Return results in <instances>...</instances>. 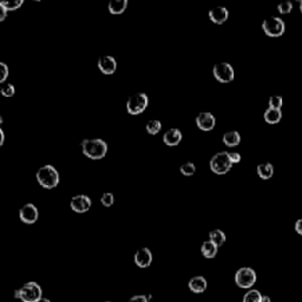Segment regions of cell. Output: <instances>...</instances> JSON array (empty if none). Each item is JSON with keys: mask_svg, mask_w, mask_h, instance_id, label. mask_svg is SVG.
Instances as JSON below:
<instances>
[{"mask_svg": "<svg viewBox=\"0 0 302 302\" xmlns=\"http://www.w3.org/2000/svg\"><path fill=\"white\" fill-rule=\"evenodd\" d=\"M81 151L87 158L102 159L108 153V144L102 138H91L81 142Z\"/></svg>", "mask_w": 302, "mask_h": 302, "instance_id": "1", "label": "cell"}, {"mask_svg": "<svg viewBox=\"0 0 302 302\" xmlns=\"http://www.w3.org/2000/svg\"><path fill=\"white\" fill-rule=\"evenodd\" d=\"M36 178L38 183L42 185L45 189H53L59 184V172L57 169L51 164L43 165L42 168L38 169Z\"/></svg>", "mask_w": 302, "mask_h": 302, "instance_id": "2", "label": "cell"}, {"mask_svg": "<svg viewBox=\"0 0 302 302\" xmlns=\"http://www.w3.org/2000/svg\"><path fill=\"white\" fill-rule=\"evenodd\" d=\"M210 170L214 174L217 175H225L229 170L231 169L232 163L230 158H229V152L226 151H222V152H217L210 159Z\"/></svg>", "mask_w": 302, "mask_h": 302, "instance_id": "3", "label": "cell"}, {"mask_svg": "<svg viewBox=\"0 0 302 302\" xmlns=\"http://www.w3.org/2000/svg\"><path fill=\"white\" fill-rule=\"evenodd\" d=\"M20 291V300L23 302H39L42 300L43 291L42 287L37 282H27L25 283Z\"/></svg>", "mask_w": 302, "mask_h": 302, "instance_id": "4", "label": "cell"}, {"mask_svg": "<svg viewBox=\"0 0 302 302\" xmlns=\"http://www.w3.org/2000/svg\"><path fill=\"white\" fill-rule=\"evenodd\" d=\"M148 104H149V98L144 92H138L134 96L129 97L127 102V110L128 112L132 116L140 115L147 109Z\"/></svg>", "mask_w": 302, "mask_h": 302, "instance_id": "5", "label": "cell"}, {"mask_svg": "<svg viewBox=\"0 0 302 302\" xmlns=\"http://www.w3.org/2000/svg\"><path fill=\"white\" fill-rule=\"evenodd\" d=\"M256 282V273L249 267H242L235 274V283L240 288L249 289Z\"/></svg>", "mask_w": 302, "mask_h": 302, "instance_id": "6", "label": "cell"}, {"mask_svg": "<svg viewBox=\"0 0 302 302\" xmlns=\"http://www.w3.org/2000/svg\"><path fill=\"white\" fill-rule=\"evenodd\" d=\"M262 30L268 37L278 38L285 33L286 25L283 20L279 17H269L262 23Z\"/></svg>", "mask_w": 302, "mask_h": 302, "instance_id": "7", "label": "cell"}, {"mask_svg": "<svg viewBox=\"0 0 302 302\" xmlns=\"http://www.w3.org/2000/svg\"><path fill=\"white\" fill-rule=\"evenodd\" d=\"M213 75L220 83H230L234 79L235 72L232 66L229 63H219L214 66Z\"/></svg>", "mask_w": 302, "mask_h": 302, "instance_id": "8", "label": "cell"}, {"mask_svg": "<svg viewBox=\"0 0 302 302\" xmlns=\"http://www.w3.org/2000/svg\"><path fill=\"white\" fill-rule=\"evenodd\" d=\"M91 206H92V201H91V198L87 196V195H76V196L72 197L71 202H70V207L71 209L74 210L76 213H86L89 212Z\"/></svg>", "mask_w": 302, "mask_h": 302, "instance_id": "9", "label": "cell"}, {"mask_svg": "<svg viewBox=\"0 0 302 302\" xmlns=\"http://www.w3.org/2000/svg\"><path fill=\"white\" fill-rule=\"evenodd\" d=\"M19 217L26 225H33V223L37 222L38 217H39L38 208L32 203H26L19 210Z\"/></svg>", "mask_w": 302, "mask_h": 302, "instance_id": "10", "label": "cell"}, {"mask_svg": "<svg viewBox=\"0 0 302 302\" xmlns=\"http://www.w3.org/2000/svg\"><path fill=\"white\" fill-rule=\"evenodd\" d=\"M216 118L212 112H201L196 117V125L203 131H210L215 128Z\"/></svg>", "mask_w": 302, "mask_h": 302, "instance_id": "11", "label": "cell"}, {"mask_svg": "<svg viewBox=\"0 0 302 302\" xmlns=\"http://www.w3.org/2000/svg\"><path fill=\"white\" fill-rule=\"evenodd\" d=\"M135 263L137 264L140 268H148L151 263H152V253L149 248H140L136 253H135Z\"/></svg>", "mask_w": 302, "mask_h": 302, "instance_id": "12", "label": "cell"}, {"mask_svg": "<svg viewBox=\"0 0 302 302\" xmlns=\"http://www.w3.org/2000/svg\"><path fill=\"white\" fill-rule=\"evenodd\" d=\"M98 69L104 75H112L117 70V62L112 56H103L98 59Z\"/></svg>", "mask_w": 302, "mask_h": 302, "instance_id": "13", "label": "cell"}, {"mask_svg": "<svg viewBox=\"0 0 302 302\" xmlns=\"http://www.w3.org/2000/svg\"><path fill=\"white\" fill-rule=\"evenodd\" d=\"M229 18V11L225 6H217V7L210 9L209 11V19L214 24L221 25L226 23V19Z\"/></svg>", "mask_w": 302, "mask_h": 302, "instance_id": "14", "label": "cell"}, {"mask_svg": "<svg viewBox=\"0 0 302 302\" xmlns=\"http://www.w3.org/2000/svg\"><path fill=\"white\" fill-rule=\"evenodd\" d=\"M182 138H183V135H182V131L177 128L169 129V130L163 135V142L169 147L178 146V144L181 143Z\"/></svg>", "mask_w": 302, "mask_h": 302, "instance_id": "15", "label": "cell"}, {"mask_svg": "<svg viewBox=\"0 0 302 302\" xmlns=\"http://www.w3.org/2000/svg\"><path fill=\"white\" fill-rule=\"evenodd\" d=\"M188 287L191 292L200 294V293H203L207 291L208 282L204 276H201V275L194 276V278H191L190 280H189Z\"/></svg>", "mask_w": 302, "mask_h": 302, "instance_id": "16", "label": "cell"}, {"mask_svg": "<svg viewBox=\"0 0 302 302\" xmlns=\"http://www.w3.org/2000/svg\"><path fill=\"white\" fill-rule=\"evenodd\" d=\"M217 251H219V247L212 241H204L201 247V253L206 259H214L217 255Z\"/></svg>", "mask_w": 302, "mask_h": 302, "instance_id": "17", "label": "cell"}, {"mask_svg": "<svg viewBox=\"0 0 302 302\" xmlns=\"http://www.w3.org/2000/svg\"><path fill=\"white\" fill-rule=\"evenodd\" d=\"M263 117L264 121L268 123V124H278L282 118V111L278 109L268 108L266 111H264Z\"/></svg>", "mask_w": 302, "mask_h": 302, "instance_id": "18", "label": "cell"}, {"mask_svg": "<svg viewBox=\"0 0 302 302\" xmlns=\"http://www.w3.org/2000/svg\"><path fill=\"white\" fill-rule=\"evenodd\" d=\"M222 141L226 147L232 148V147H236V146H238V144H240L241 136H240V134H238V132L235 131V130L234 131H228V132H226L225 135H223Z\"/></svg>", "mask_w": 302, "mask_h": 302, "instance_id": "19", "label": "cell"}, {"mask_svg": "<svg viewBox=\"0 0 302 302\" xmlns=\"http://www.w3.org/2000/svg\"><path fill=\"white\" fill-rule=\"evenodd\" d=\"M128 7V0H111L109 2V12L111 14H122Z\"/></svg>", "mask_w": 302, "mask_h": 302, "instance_id": "20", "label": "cell"}, {"mask_svg": "<svg viewBox=\"0 0 302 302\" xmlns=\"http://www.w3.org/2000/svg\"><path fill=\"white\" fill-rule=\"evenodd\" d=\"M257 175L262 179H269L274 175V166L270 163H262L257 165Z\"/></svg>", "mask_w": 302, "mask_h": 302, "instance_id": "21", "label": "cell"}, {"mask_svg": "<svg viewBox=\"0 0 302 302\" xmlns=\"http://www.w3.org/2000/svg\"><path fill=\"white\" fill-rule=\"evenodd\" d=\"M226 240V234L221 230V229H214V230L209 232V241L215 243L219 248L225 244Z\"/></svg>", "mask_w": 302, "mask_h": 302, "instance_id": "22", "label": "cell"}, {"mask_svg": "<svg viewBox=\"0 0 302 302\" xmlns=\"http://www.w3.org/2000/svg\"><path fill=\"white\" fill-rule=\"evenodd\" d=\"M147 132L149 135H152V136H155V135L158 134V132L162 130V123L158 119H151L147 123Z\"/></svg>", "mask_w": 302, "mask_h": 302, "instance_id": "23", "label": "cell"}, {"mask_svg": "<svg viewBox=\"0 0 302 302\" xmlns=\"http://www.w3.org/2000/svg\"><path fill=\"white\" fill-rule=\"evenodd\" d=\"M263 295L256 289H250L244 294L243 302H261Z\"/></svg>", "mask_w": 302, "mask_h": 302, "instance_id": "24", "label": "cell"}, {"mask_svg": "<svg viewBox=\"0 0 302 302\" xmlns=\"http://www.w3.org/2000/svg\"><path fill=\"white\" fill-rule=\"evenodd\" d=\"M24 4L23 0H12V1H1L0 2V7L5 8L6 11H17L18 8L21 7Z\"/></svg>", "mask_w": 302, "mask_h": 302, "instance_id": "25", "label": "cell"}, {"mask_svg": "<svg viewBox=\"0 0 302 302\" xmlns=\"http://www.w3.org/2000/svg\"><path fill=\"white\" fill-rule=\"evenodd\" d=\"M179 170L184 176H193L196 172V166L193 162H187L179 166Z\"/></svg>", "mask_w": 302, "mask_h": 302, "instance_id": "26", "label": "cell"}, {"mask_svg": "<svg viewBox=\"0 0 302 302\" xmlns=\"http://www.w3.org/2000/svg\"><path fill=\"white\" fill-rule=\"evenodd\" d=\"M283 104V99L281 96H272L269 98V108L281 110Z\"/></svg>", "mask_w": 302, "mask_h": 302, "instance_id": "27", "label": "cell"}, {"mask_svg": "<svg viewBox=\"0 0 302 302\" xmlns=\"http://www.w3.org/2000/svg\"><path fill=\"white\" fill-rule=\"evenodd\" d=\"M0 92H1V94L4 97H13L14 93H15L14 85L13 84H9V83L4 85V86L1 87V91H0Z\"/></svg>", "mask_w": 302, "mask_h": 302, "instance_id": "28", "label": "cell"}, {"mask_svg": "<svg viewBox=\"0 0 302 302\" xmlns=\"http://www.w3.org/2000/svg\"><path fill=\"white\" fill-rule=\"evenodd\" d=\"M100 203H102L104 207H111L112 204L115 203V196H113L111 193L103 194L102 198H100Z\"/></svg>", "mask_w": 302, "mask_h": 302, "instance_id": "29", "label": "cell"}, {"mask_svg": "<svg viewBox=\"0 0 302 302\" xmlns=\"http://www.w3.org/2000/svg\"><path fill=\"white\" fill-rule=\"evenodd\" d=\"M293 9V4L291 1H283L281 4H279L278 6V11L281 14H288L291 13Z\"/></svg>", "mask_w": 302, "mask_h": 302, "instance_id": "30", "label": "cell"}, {"mask_svg": "<svg viewBox=\"0 0 302 302\" xmlns=\"http://www.w3.org/2000/svg\"><path fill=\"white\" fill-rule=\"evenodd\" d=\"M9 75V69L5 63H0V81H5Z\"/></svg>", "mask_w": 302, "mask_h": 302, "instance_id": "31", "label": "cell"}, {"mask_svg": "<svg viewBox=\"0 0 302 302\" xmlns=\"http://www.w3.org/2000/svg\"><path fill=\"white\" fill-rule=\"evenodd\" d=\"M229 158H230L232 164L241 162V155L238 152H229Z\"/></svg>", "mask_w": 302, "mask_h": 302, "instance_id": "32", "label": "cell"}, {"mask_svg": "<svg viewBox=\"0 0 302 302\" xmlns=\"http://www.w3.org/2000/svg\"><path fill=\"white\" fill-rule=\"evenodd\" d=\"M128 302H149L146 295H135Z\"/></svg>", "mask_w": 302, "mask_h": 302, "instance_id": "33", "label": "cell"}, {"mask_svg": "<svg viewBox=\"0 0 302 302\" xmlns=\"http://www.w3.org/2000/svg\"><path fill=\"white\" fill-rule=\"evenodd\" d=\"M295 231H297L299 235H302V219L298 220L297 223H295Z\"/></svg>", "mask_w": 302, "mask_h": 302, "instance_id": "34", "label": "cell"}, {"mask_svg": "<svg viewBox=\"0 0 302 302\" xmlns=\"http://www.w3.org/2000/svg\"><path fill=\"white\" fill-rule=\"evenodd\" d=\"M6 15H7V11H6L5 8L0 7V21H4Z\"/></svg>", "mask_w": 302, "mask_h": 302, "instance_id": "35", "label": "cell"}, {"mask_svg": "<svg viewBox=\"0 0 302 302\" xmlns=\"http://www.w3.org/2000/svg\"><path fill=\"white\" fill-rule=\"evenodd\" d=\"M4 143H5V134H4V131L0 129V146H2Z\"/></svg>", "mask_w": 302, "mask_h": 302, "instance_id": "36", "label": "cell"}, {"mask_svg": "<svg viewBox=\"0 0 302 302\" xmlns=\"http://www.w3.org/2000/svg\"><path fill=\"white\" fill-rule=\"evenodd\" d=\"M261 302H272V300H270L269 297H267V295H263L262 297V300H261Z\"/></svg>", "mask_w": 302, "mask_h": 302, "instance_id": "37", "label": "cell"}, {"mask_svg": "<svg viewBox=\"0 0 302 302\" xmlns=\"http://www.w3.org/2000/svg\"><path fill=\"white\" fill-rule=\"evenodd\" d=\"M14 299H20V291L19 289L14 292Z\"/></svg>", "mask_w": 302, "mask_h": 302, "instance_id": "38", "label": "cell"}, {"mask_svg": "<svg viewBox=\"0 0 302 302\" xmlns=\"http://www.w3.org/2000/svg\"><path fill=\"white\" fill-rule=\"evenodd\" d=\"M39 302H51V301H50V300H49V299H44V298H43V299H42V300H40Z\"/></svg>", "mask_w": 302, "mask_h": 302, "instance_id": "39", "label": "cell"}, {"mask_svg": "<svg viewBox=\"0 0 302 302\" xmlns=\"http://www.w3.org/2000/svg\"><path fill=\"white\" fill-rule=\"evenodd\" d=\"M300 11H301V13H302V1L300 2Z\"/></svg>", "mask_w": 302, "mask_h": 302, "instance_id": "40", "label": "cell"}, {"mask_svg": "<svg viewBox=\"0 0 302 302\" xmlns=\"http://www.w3.org/2000/svg\"><path fill=\"white\" fill-rule=\"evenodd\" d=\"M106 302H111V301H106Z\"/></svg>", "mask_w": 302, "mask_h": 302, "instance_id": "41", "label": "cell"}]
</instances>
